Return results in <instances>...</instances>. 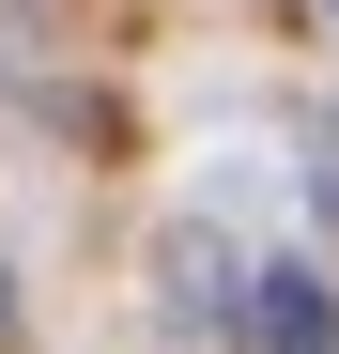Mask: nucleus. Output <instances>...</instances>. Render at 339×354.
<instances>
[{
    "instance_id": "f257e3e1",
    "label": "nucleus",
    "mask_w": 339,
    "mask_h": 354,
    "mask_svg": "<svg viewBox=\"0 0 339 354\" xmlns=\"http://www.w3.org/2000/svg\"><path fill=\"white\" fill-rule=\"evenodd\" d=\"M232 308H247L262 354H339V277H324V262H247Z\"/></svg>"
},
{
    "instance_id": "20e7f679",
    "label": "nucleus",
    "mask_w": 339,
    "mask_h": 354,
    "mask_svg": "<svg viewBox=\"0 0 339 354\" xmlns=\"http://www.w3.org/2000/svg\"><path fill=\"white\" fill-rule=\"evenodd\" d=\"M0 339H16V277H0Z\"/></svg>"
},
{
    "instance_id": "f03ea898",
    "label": "nucleus",
    "mask_w": 339,
    "mask_h": 354,
    "mask_svg": "<svg viewBox=\"0 0 339 354\" xmlns=\"http://www.w3.org/2000/svg\"><path fill=\"white\" fill-rule=\"evenodd\" d=\"M170 292H185V308H232V292H247V277H232V262H216V247H201V231H185V247H170Z\"/></svg>"
},
{
    "instance_id": "7ed1b4c3",
    "label": "nucleus",
    "mask_w": 339,
    "mask_h": 354,
    "mask_svg": "<svg viewBox=\"0 0 339 354\" xmlns=\"http://www.w3.org/2000/svg\"><path fill=\"white\" fill-rule=\"evenodd\" d=\"M309 185H324V201H339V124H324V154H309Z\"/></svg>"
},
{
    "instance_id": "39448f33",
    "label": "nucleus",
    "mask_w": 339,
    "mask_h": 354,
    "mask_svg": "<svg viewBox=\"0 0 339 354\" xmlns=\"http://www.w3.org/2000/svg\"><path fill=\"white\" fill-rule=\"evenodd\" d=\"M324 16H339V0H324Z\"/></svg>"
}]
</instances>
